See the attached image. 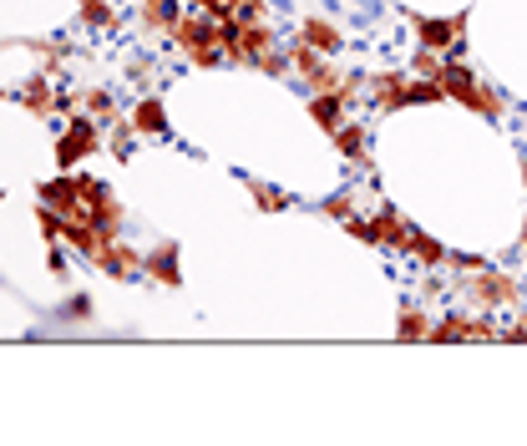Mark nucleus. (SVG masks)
Returning <instances> with one entry per match:
<instances>
[{
  "mask_svg": "<svg viewBox=\"0 0 527 446\" xmlns=\"http://www.w3.org/2000/svg\"><path fill=\"white\" fill-rule=\"evenodd\" d=\"M436 82H441L446 97H457V102H467V107H477V112H497V97H487V92L477 87V77H472L467 66H457V61H446Z\"/></svg>",
  "mask_w": 527,
  "mask_h": 446,
  "instance_id": "1",
  "label": "nucleus"
},
{
  "mask_svg": "<svg viewBox=\"0 0 527 446\" xmlns=\"http://www.w3.org/2000/svg\"><path fill=\"white\" fill-rule=\"evenodd\" d=\"M416 26H421L426 51H446L451 36H457V26H462V16H451V21H426V16H416Z\"/></svg>",
  "mask_w": 527,
  "mask_h": 446,
  "instance_id": "2",
  "label": "nucleus"
},
{
  "mask_svg": "<svg viewBox=\"0 0 527 446\" xmlns=\"http://www.w3.org/2000/svg\"><path fill=\"white\" fill-rule=\"evenodd\" d=\"M305 41H315L320 51H340V31L325 21H305Z\"/></svg>",
  "mask_w": 527,
  "mask_h": 446,
  "instance_id": "3",
  "label": "nucleus"
},
{
  "mask_svg": "<svg viewBox=\"0 0 527 446\" xmlns=\"http://www.w3.org/2000/svg\"><path fill=\"white\" fill-rule=\"evenodd\" d=\"M406 244H411V254L416 259H426V264H441L446 254H441V244L436 239H426V234H416V229H406Z\"/></svg>",
  "mask_w": 527,
  "mask_h": 446,
  "instance_id": "4",
  "label": "nucleus"
},
{
  "mask_svg": "<svg viewBox=\"0 0 527 446\" xmlns=\"http://www.w3.org/2000/svg\"><path fill=\"white\" fill-rule=\"evenodd\" d=\"M137 127H147V132H163V107H158V102L137 107Z\"/></svg>",
  "mask_w": 527,
  "mask_h": 446,
  "instance_id": "5",
  "label": "nucleus"
},
{
  "mask_svg": "<svg viewBox=\"0 0 527 446\" xmlns=\"http://www.w3.org/2000/svg\"><path fill=\"white\" fill-rule=\"evenodd\" d=\"M335 147H340V153H350V158H360V147H365V142H360V132H355V127H345V132L335 127Z\"/></svg>",
  "mask_w": 527,
  "mask_h": 446,
  "instance_id": "6",
  "label": "nucleus"
},
{
  "mask_svg": "<svg viewBox=\"0 0 527 446\" xmlns=\"http://www.w3.org/2000/svg\"><path fill=\"white\" fill-rule=\"evenodd\" d=\"M401 335H406V340H416V335H426V320H421L416 310H406V315H401Z\"/></svg>",
  "mask_w": 527,
  "mask_h": 446,
  "instance_id": "7",
  "label": "nucleus"
}]
</instances>
